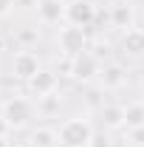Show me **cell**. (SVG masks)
Wrapping results in <instances>:
<instances>
[{
	"label": "cell",
	"mask_w": 144,
	"mask_h": 147,
	"mask_svg": "<svg viewBox=\"0 0 144 147\" xmlns=\"http://www.w3.org/2000/svg\"><path fill=\"white\" fill-rule=\"evenodd\" d=\"M37 116V105L28 99V96H20V93H11L9 99H3V122L9 130H26Z\"/></svg>",
	"instance_id": "cell-1"
},
{
	"label": "cell",
	"mask_w": 144,
	"mask_h": 147,
	"mask_svg": "<svg viewBox=\"0 0 144 147\" xmlns=\"http://www.w3.org/2000/svg\"><path fill=\"white\" fill-rule=\"evenodd\" d=\"M93 133L96 127L88 116H71L59 125V147H90Z\"/></svg>",
	"instance_id": "cell-2"
},
{
	"label": "cell",
	"mask_w": 144,
	"mask_h": 147,
	"mask_svg": "<svg viewBox=\"0 0 144 147\" xmlns=\"http://www.w3.org/2000/svg\"><path fill=\"white\" fill-rule=\"evenodd\" d=\"M99 74H102V62H99L96 54L82 51V54L73 57V68H71V79L73 82H79V85H93V82H99Z\"/></svg>",
	"instance_id": "cell-3"
},
{
	"label": "cell",
	"mask_w": 144,
	"mask_h": 147,
	"mask_svg": "<svg viewBox=\"0 0 144 147\" xmlns=\"http://www.w3.org/2000/svg\"><path fill=\"white\" fill-rule=\"evenodd\" d=\"M57 45H59V54L65 57H76L82 51H88V34L85 28H76V26H62L57 31Z\"/></svg>",
	"instance_id": "cell-4"
},
{
	"label": "cell",
	"mask_w": 144,
	"mask_h": 147,
	"mask_svg": "<svg viewBox=\"0 0 144 147\" xmlns=\"http://www.w3.org/2000/svg\"><path fill=\"white\" fill-rule=\"evenodd\" d=\"M40 71H42V62H40V57L31 48H23V51H17V54L11 57V76L20 79V82L28 85Z\"/></svg>",
	"instance_id": "cell-5"
},
{
	"label": "cell",
	"mask_w": 144,
	"mask_h": 147,
	"mask_svg": "<svg viewBox=\"0 0 144 147\" xmlns=\"http://www.w3.org/2000/svg\"><path fill=\"white\" fill-rule=\"evenodd\" d=\"M108 23H110V28H116L122 34L136 28V6L130 0H116L108 11Z\"/></svg>",
	"instance_id": "cell-6"
},
{
	"label": "cell",
	"mask_w": 144,
	"mask_h": 147,
	"mask_svg": "<svg viewBox=\"0 0 144 147\" xmlns=\"http://www.w3.org/2000/svg\"><path fill=\"white\" fill-rule=\"evenodd\" d=\"M96 20V6L90 0H73L65 6V23L76 28H90Z\"/></svg>",
	"instance_id": "cell-7"
},
{
	"label": "cell",
	"mask_w": 144,
	"mask_h": 147,
	"mask_svg": "<svg viewBox=\"0 0 144 147\" xmlns=\"http://www.w3.org/2000/svg\"><path fill=\"white\" fill-rule=\"evenodd\" d=\"M127 79H130V71L122 62H108V65H102V74H99V88L102 91H122Z\"/></svg>",
	"instance_id": "cell-8"
},
{
	"label": "cell",
	"mask_w": 144,
	"mask_h": 147,
	"mask_svg": "<svg viewBox=\"0 0 144 147\" xmlns=\"http://www.w3.org/2000/svg\"><path fill=\"white\" fill-rule=\"evenodd\" d=\"M37 23L40 26L65 23V3L62 0H37Z\"/></svg>",
	"instance_id": "cell-9"
},
{
	"label": "cell",
	"mask_w": 144,
	"mask_h": 147,
	"mask_svg": "<svg viewBox=\"0 0 144 147\" xmlns=\"http://www.w3.org/2000/svg\"><path fill=\"white\" fill-rule=\"evenodd\" d=\"M28 91H31V96H34V99L45 96V93L59 91V74H57V71H45V68H42V71H40L34 79L28 82Z\"/></svg>",
	"instance_id": "cell-10"
},
{
	"label": "cell",
	"mask_w": 144,
	"mask_h": 147,
	"mask_svg": "<svg viewBox=\"0 0 144 147\" xmlns=\"http://www.w3.org/2000/svg\"><path fill=\"white\" fill-rule=\"evenodd\" d=\"M122 54H127L130 59H144V28H130L119 40Z\"/></svg>",
	"instance_id": "cell-11"
},
{
	"label": "cell",
	"mask_w": 144,
	"mask_h": 147,
	"mask_svg": "<svg viewBox=\"0 0 144 147\" xmlns=\"http://www.w3.org/2000/svg\"><path fill=\"white\" fill-rule=\"evenodd\" d=\"M99 122L102 130H124V105H102Z\"/></svg>",
	"instance_id": "cell-12"
},
{
	"label": "cell",
	"mask_w": 144,
	"mask_h": 147,
	"mask_svg": "<svg viewBox=\"0 0 144 147\" xmlns=\"http://www.w3.org/2000/svg\"><path fill=\"white\" fill-rule=\"evenodd\" d=\"M37 105V113L40 116H57L59 113V108H62V91H54V93H45V96H40L34 102Z\"/></svg>",
	"instance_id": "cell-13"
},
{
	"label": "cell",
	"mask_w": 144,
	"mask_h": 147,
	"mask_svg": "<svg viewBox=\"0 0 144 147\" xmlns=\"http://www.w3.org/2000/svg\"><path fill=\"white\" fill-rule=\"evenodd\" d=\"M31 142L37 147H59V130L48 127V125H40L31 130Z\"/></svg>",
	"instance_id": "cell-14"
},
{
	"label": "cell",
	"mask_w": 144,
	"mask_h": 147,
	"mask_svg": "<svg viewBox=\"0 0 144 147\" xmlns=\"http://www.w3.org/2000/svg\"><path fill=\"white\" fill-rule=\"evenodd\" d=\"M124 127H144V102H127L124 105Z\"/></svg>",
	"instance_id": "cell-15"
},
{
	"label": "cell",
	"mask_w": 144,
	"mask_h": 147,
	"mask_svg": "<svg viewBox=\"0 0 144 147\" xmlns=\"http://www.w3.org/2000/svg\"><path fill=\"white\" fill-rule=\"evenodd\" d=\"M124 147H144V127H124Z\"/></svg>",
	"instance_id": "cell-16"
},
{
	"label": "cell",
	"mask_w": 144,
	"mask_h": 147,
	"mask_svg": "<svg viewBox=\"0 0 144 147\" xmlns=\"http://www.w3.org/2000/svg\"><path fill=\"white\" fill-rule=\"evenodd\" d=\"M37 40H40V28H31V26H28V28H20L17 31V42L23 48H31Z\"/></svg>",
	"instance_id": "cell-17"
},
{
	"label": "cell",
	"mask_w": 144,
	"mask_h": 147,
	"mask_svg": "<svg viewBox=\"0 0 144 147\" xmlns=\"http://www.w3.org/2000/svg\"><path fill=\"white\" fill-rule=\"evenodd\" d=\"M71 68H73V57L62 54V59H57V74L59 76H71Z\"/></svg>",
	"instance_id": "cell-18"
},
{
	"label": "cell",
	"mask_w": 144,
	"mask_h": 147,
	"mask_svg": "<svg viewBox=\"0 0 144 147\" xmlns=\"http://www.w3.org/2000/svg\"><path fill=\"white\" fill-rule=\"evenodd\" d=\"M90 147H113V144H110L108 130H96V133H93V139H90Z\"/></svg>",
	"instance_id": "cell-19"
},
{
	"label": "cell",
	"mask_w": 144,
	"mask_h": 147,
	"mask_svg": "<svg viewBox=\"0 0 144 147\" xmlns=\"http://www.w3.org/2000/svg\"><path fill=\"white\" fill-rule=\"evenodd\" d=\"M14 6H17V0H0V20L9 17V14L14 11Z\"/></svg>",
	"instance_id": "cell-20"
},
{
	"label": "cell",
	"mask_w": 144,
	"mask_h": 147,
	"mask_svg": "<svg viewBox=\"0 0 144 147\" xmlns=\"http://www.w3.org/2000/svg\"><path fill=\"white\" fill-rule=\"evenodd\" d=\"M0 147H11V142H9V136H0Z\"/></svg>",
	"instance_id": "cell-21"
},
{
	"label": "cell",
	"mask_w": 144,
	"mask_h": 147,
	"mask_svg": "<svg viewBox=\"0 0 144 147\" xmlns=\"http://www.w3.org/2000/svg\"><path fill=\"white\" fill-rule=\"evenodd\" d=\"M14 147H37V144L31 142V139H28V142H20V144H14Z\"/></svg>",
	"instance_id": "cell-22"
},
{
	"label": "cell",
	"mask_w": 144,
	"mask_h": 147,
	"mask_svg": "<svg viewBox=\"0 0 144 147\" xmlns=\"http://www.w3.org/2000/svg\"><path fill=\"white\" fill-rule=\"evenodd\" d=\"M3 48H6V40H3V37H0V51H3Z\"/></svg>",
	"instance_id": "cell-23"
},
{
	"label": "cell",
	"mask_w": 144,
	"mask_h": 147,
	"mask_svg": "<svg viewBox=\"0 0 144 147\" xmlns=\"http://www.w3.org/2000/svg\"><path fill=\"white\" fill-rule=\"evenodd\" d=\"M62 3H65V6H68V3H73V0H62Z\"/></svg>",
	"instance_id": "cell-24"
},
{
	"label": "cell",
	"mask_w": 144,
	"mask_h": 147,
	"mask_svg": "<svg viewBox=\"0 0 144 147\" xmlns=\"http://www.w3.org/2000/svg\"><path fill=\"white\" fill-rule=\"evenodd\" d=\"M0 116H3V102H0Z\"/></svg>",
	"instance_id": "cell-25"
},
{
	"label": "cell",
	"mask_w": 144,
	"mask_h": 147,
	"mask_svg": "<svg viewBox=\"0 0 144 147\" xmlns=\"http://www.w3.org/2000/svg\"><path fill=\"white\" fill-rule=\"evenodd\" d=\"M141 102H144V93H141Z\"/></svg>",
	"instance_id": "cell-26"
}]
</instances>
